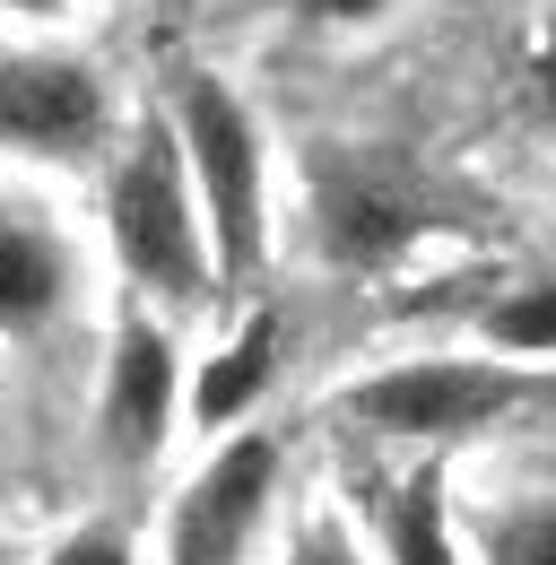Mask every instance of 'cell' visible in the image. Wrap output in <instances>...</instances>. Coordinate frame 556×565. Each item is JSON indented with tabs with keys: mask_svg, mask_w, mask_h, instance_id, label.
<instances>
[{
	"mask_svg": "<svg viewBox=\"0 0 556 565\" xmlns=\"http://www.w3.org/2000/svg\"><path fill=\"white\" fill-rule=\"evenodd\" d=\"M62 305H70L62 235H53L44 217L0 201V331H9V340H35V331L62 322Z\"/></svg>",
	"mask_w": 556,
	"mask_h": 565,
	"instance_id": "obj_7",
	"label": "cell"
},
{
	"mask_svg": "<svg viewBox=\"0 0 556 565\" xmlns=\"http://www.w3.org/2000/svg\"><path fill=\"white\" fill-rule=\"evenodd\" d=\"M261 383H270V322H253L235 349L209 365V374H201V401H192V409H201L209 426H226L244 401H253V392H261Z\"/></svg>",
	"mask_w": 556,
	"mask_h": 565,
	"instance_id": "obj_9",
	"label": "cell"
},
{
	"mask_svg": "<svg viewBox=\"0 0 556 565\" xmlns=\"http://www.w3.org/2000/svg\"><path fill=\"white\" fill-rule=\"evenodd\" d=\"M495 349H556V287H531V296H504L487 313Z\"/></svg>",
	"mask_w": 556,
	"mask_h": 565,
	"instance_id": "obj_12",
	"label": "cell"
},
{
	"mask_svg": "<svg viewBox=\"0 0 556 565\" xmlns=\"http://www.w3.org/2000/svg\"><path fill=\"white\" fill-rule=\"evenodd\" d=\"M531 383L504 374V365H400V374H374L348 409L383 435H470V426L504 418Z\"/></svg>",
	"mask_w": 556,
	"mask_h": 565,
	"instance_id": "obj_3",
	"label": "cell"
},
{
	"mask_svg": "<svg viewBox=\"0 0 556 565\" xmlns=\"http://www.w3.org/2000/svg\"><path fill=\"white\" fill-rule=\"evenodd\" d=\"M105 122V96L78 62H0V148H87Z\"/></svg>",
	"mask_w": 556,
	"mask_h": 565,
	"instance_id": "obj_6",
	"label": "cell"
},
{
	"mask_svg": "<svg viewBox=\"0 0 556 565\" xmlns=\"http://www.w3.org/2000/svg\"><path fill=\"white\" fill-rule=\"evenodd\" d=\"M114 244L131 262V279H148L157 296H201L209 253H201V217L183 192V166L165 140H139L131 166L114 174Z\"/></svg>",
	"mask_w": 556,
	"mask_h": 565,
	"instance_id": "obj_2",
	"label": "cell"
},
{
	"mask_svg": "<svg viewBox=\"0 0 556 565\" xmlns=\"http://www.w3.org/2000/svg\"><path fill=\"white\" fill-rule=\"evenodd\" d=\"M539 96L556 105V35H548V53H539Z\"/></svg>",
	"mask_w": 556,
	"mask_h": 565,
	"instance_id": "obj_16",
	"label": "cell"
},
{
	"mask_svg": "<svg viewBox=\"0 0 556 565\" xmlns=\"http://www.w3.org/2000/svg\"><path fill=\"white\" fill-rule=\"evenodd\" d=\"M392 557L400 565H461L452 540H443V479H435V470L409 479L400 504H392Z\"/></svg>",
	"mask_w": 556,
	"mask_h": 565,
	"instance_id": "obj_10",
	"label": "cell"
},
{
	"mask_svg": "<svg viewBox=\"0 0 556 565\" xmlns=\"http://www.w3.org/2000/svg\"><path fill=\"white\" fill-rule=\"evenodd\" d=\"M487 565H556V495L504 504L487 522Z\"/></svg>",
	"mask_w": 556,
	"mask_h": 565,
	"instance_id": "obj_11",
	"label": "cell"
},
{
	"mask_svg": "<svg viewBox=\"0 0 556 565\" xmlns=\"http://www.w3.org/2000/svg\"><path fill=\"white\" fill-rule=\"evenodd\" d=\"M165 418H174V349H165V331L131 322L105 374V435H114V452L139 461L165 444Z\"/></svg>",
	"mask_w": 556,
	"mask_h": 565,
	"instance_id": "obj_8",
	"label": "cell"
},
{
	"mask_svg": "<svg viewBox=\"0 0 556 565\" xmlns=\"http://www.w3.org/2000/svg\"><path fill=\"white\" fill-rule=\"evenodd\" d=\"M53 565H131V548H122L114 531H78V540L53 548Z\"/></svg>",
	"mask_w": 556,
	"mask_h": 565,
	"instance_id": "obj_13",
	"label": "cell"
},
{
	"mask_svg": "<svg viewBox=\"0 0 556 565\" xmlns=\"http://www.w3.org/2000/svg\"><path fill=\"white\" fill-rule=\"evenodd\" d=\"M270 470H278L270 444L261 435H235L192 479V495L174 504V565H235L244 557V540H253V522L270 504Z\"/></svg>",
	"mask_w": 556,
	"mask_h": 565,
	"instance_id": "obj_5",
	"label": "cell"
},
{
	"mask_svg": "<svg viewBox=\"0 0 556 565\" xmlns=\"http://www.w3.org/2000/svg\"><path fill=\"white\" fill-rule=\"evenodd\" d=\"M313 226H322L331 262L374 270V262H392L426 226V192H417L400 166H383V157H340L322 174V192H313Z\"/></svg>",
	"mask_w": 556,
	"mask_h": 565,
	"instance_id": "obj_4",
	"label": "cell"
},
{
	"mask_svg": "<svg viewBox=\"0 0 556 565\" xmlns=\"http://www.w3.org/2000/svg\"><path fill=\"white\" fill-rule=\"evenodd\" d=\"M0 9H18V18H53L62 0H0Z\"/></svg>",
	"mask_w": 556,
	"mask_h": 565,
	"instance_id": "obj_17",
	"label": "cell"
},
{
	"mask_svg": "<svg viewBox=\"0 0 556 565\" xmlns=\"http://www.w3.org/2000/svg\"><path fill=\"white\" fill-rule=\"evenodd\" d=\"M183 140H192V166H201L217 270L244 279V270L261 262V140H253V114H244L217 78H192V87H183Z\"/></svg>",
	"mask_w": 556,
	"mask_h": 565,
	"instance_id": "obj_1",
	"label": "cell"
},
{
	"mask_svg": "<svg viewBox=\"0 0 556 565\" xmlns=\"http://www.w3.org/2000/svg\"><path fill=\"white\" fill-rule=\"evenodd\" d=\"M287 565H356V557H348V540H340V531H304Z\"/></svg>",
	"mask_w": 556,
	"mask_h": 565,
	"instance_id": "obj_14",
	"label": "cell"
},
{
	"mask_svg": "<svg viewBox=\"0 0 556 565\" xmlns=\"http://www.w3.org/2000/svg\"><path fill=\"white\" fill-rule=\"evenodd\" d=\"M313 18H374V9H392V0H304Z\"/></svg>",
	"mask_w": 556,
	"mask_h": 565,
	"instance_id": "obj_15",
	"label": "cell"
}]
</instances>
